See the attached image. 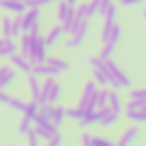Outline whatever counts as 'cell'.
<instances>
[{"label":"cell","instance_id":"47","mask_svg":"<svg viewBox=\"0 0 146 146\" xmlns=\"http://www.w3.org/2000/svg\"><path fill=\"white\" fill-rule=\"evenodd\" d=\"M112 2V0H102V5H108Z\"/></svg>","mask_w":146,"mask_h":146},{"label":"cell","instance_id":"28","mask_svg":"<svg viewBox=\"0 0 146 146\" xmlns=\"http://www.w3.org/2000/svg\"><path fill=\"white\" fill-rule=\"evenodd\" d=\"M108 96H110V90H107V88L98 90V108L108 107Z\"/></svg>","mask_w":146,"mask_h":146},{"label":"cell","instance_id":"13","mask_svg":"<svg viewBox=\"0 0 146 146\" xmlns=\"http://www.w3.org/2000/svg\"><path fill=\"white\" fill-rule=\"evenodd\" d=\"M95 91H96V81H95V79H91V81H88V83L84 84V88H83V95H81V100H79L78 107L84 110V107H86L88 100L91 98V95H93Z\"/></svg>","mask_w":146,"mask_h":146},{"label":"cell","instance_id":"11","mask_svg":"<svg viewBox=\"0 0 146 146\" xmlns=\"http://www.w3.org/2000/svg\"><path fill=\"white\" fill-rule=\"evenodd\" d=\"M28 88H29V93L33 96V102H38L40 100V95H41V84L38 81V76L29 72L28 74Z\"/></svg>","mask_w":146,"mask_h":146},{"label":"cell","instance_id":"42","mask_svg":"<svg viewBox=\"0 0 146 146\" xmlns=\"http://www.w3.org/2000/svg\"><path fill=\"white\" fill-rule=\"evenodd\" d=\"M91 143H93V134H91V132H88V131H84V132L81 134V144L90 146Z\"/></svg>","mask_w":146,"mask_h":146},{"label":"cell","instance_id":"22","mask_svg":"<svg viewBox=\"0 0 146 146\" xmlns=\"http://www.w3.org/2000/svg\"><path fill=\"white\" fill-rule=\"evenodd\" d=\"M19 50L24 57L29 58V50H31V33H24L21 36V45H19Z\"/></svg>","mask_w":146,"mask_h":146},{"label":"cell","instance_id":"15","mask_svg":"<svg viewBox=\"0 0 146 146\" xmlns=\"http://www.w3.org/2000/svg\"><path fill=\"white\" fill-rule=\"evenodd\" d=\"M108 107H110V110H112L113 113H119V115L122 113L124 105H122V100H120L117 90H112V91H110V96H108Z\"/></svg>","mask_w":146,"mask_h":146},{"label":"cell","instance_id":"24","mask_svg":"<svg viewBox=\"0 0 146 146\" xmlns=\"http://www.w3.org/2000/svg\"><path fill=\"white\" fill-rule=\"evenodd\" d=\"M12 23H14L12 17H9V16L2 17V35H4V38H12Z\"/></svg>","mask_w":146,"mask_h":146},{"label":"cell","instance_id":"34","mask_svg":"<svg viewBox=\"0 0 146 146\" xmlns=\"http://www.w3.org/2000/svg\"><path fill=\"white\" fill-rule=\"evenodd\" d=\"M11 108H14V110H21V112H24V108H26V102H23V100H19V98H12L11 96V100H9V103H7Z\"/></svg>","mask_w":146,"mask_h":146},{"label":"cell","instance_id":"46","mask_svg":"<svg viewBox=\"0 0 146 146\" xmlns=\"http://www.w3.org/2000/svg\"><path fill=\"white\" fill-rule=\"evenodd\" d=\"M9 100H11V96H9L2 88H0V103H5V105H7V103H9Z\"/></svg>","mask_w":146,"mask_h":146},{"label":"cell","instance_id":"36","mask_svg":"<svg viewBox=\"0 0 146 146\" xmlns=\"http://www.w3.org/2000/svg\"><path fill=\"white\" fill-rule=\"evenodd\" d=\"M113 48H115V45L113 43H105V46H103V50H102V53H100V57L103 58V60H107V58H110V55L113 53Z\"/></svg>","mask_w":146,"mask_h":146},{"label":"cell","instance_id":"30","mask_svg":"<svg viewBox=\"0 0 146 146\" xmlns=\"http://www.w3.org/2000/svg\"><path fill=\"white\" fill-rule=\"evenodd\" d=\"M38 108H40L38 102H31V103H28L26 108H24V117H28L29 120H33V117L38 113Z\"/></svg>","mask_w":146,"mask_h":146},{"label":"cell","instance_id":"8","mask_svg":"<svg viewBox=\"0 0 146 146\" xmlns=\"http://www.w3.org/2000/svg\"><path fill=\"white\" fill-rule=\"evenodd\" d=\"M0 7H2L4 11H7V12H12V14H24L28 11L26 4L19 2V0H2Z\"/></svg>","mask_w":146,"mask_h":146},{"label":"cell","instance_id":"4","mask_svg":"<svg viewBox=\"0 0 146 146\" xmlns=\"http://www.w3.org/2000/svg\"><path fill=\"white\" fill-rule=\"evenodd\" d=\"M112 110H110V107H103V108H96V110H93V112H84V115H83V119L81 120H78V124H79V127L83 129V127H88V125H96V124H100L102 122V119L107 115V113H110Z\"/></svg>","mask_w":146,"mask_h":146},{"label":"cell","instance_id":"38","mask_svg":"<svg viewBox=\"0 0 146 146\" xmlns=\"http://www.w3.org/2000/svg\"><path fill=\"white\" fill-rule=\"evenodd\" d=\"M26 137H28V143H29L31 146H36V144L40 143V139H38L40 136H38V132H36L35 129H29L28 134H26Z\"/></svg>","mask_w":146,"mask_h":146},{"label":"cell","instance_id":"2","mask_svg":"<svg viewBox=\"0 0 146 146\" xmlns=\"http://www.w3.org/2000/svg\"><path fill=\"white\" fill-rule=\"evenodd\" d=\"M105 70L108 76V84H112L113 90H120V88H131V79L127 78V74L119 69V65L115 62H112L110 58L105 60Z\"/></svg>","mask_w":146,"mask_h":146},{"label":"cell","instance_id":"29","mask_svg":"<svg viewBox=\"0 0 146 146\" xmlns=\"http://www.w3.org/2000/svg\"><path fill=\"white\" fill-rule=\"evenodd\" d=\"M117 120H119V113H113V112H110V113H107L103 119H102V122H100V125L102 127H110V125H113V124H117Z\"/></svg>","mask_w":146,"mask_h":146},{"label":"cell","instance_id":"33","mask_svg":"<svg viewBox=\"0 0 146 146\" xmlns=\"http://www.w3.org/2000/svg\"><path fill=\"white\" fill-rule=\"evenodd\" d=\"M131 100H144L146 102V88H139V90H131L129 93Z\"/></svg>","mask_w":146,"mask_h":146},{"label":"cell","instance_id":"52","mask_svg":"<svg viewBox=\"0 0 146 146\" xmlns=\"http://www.w3.org/2000/svg\"><path fill=\"white\" fill-rule=\"evenodd\" d=\"M0 4H2V0H0Z\"/></svg>","mask_w":146,"mask_h":146},{"label":"cell","instance_id":"20","mask_svg":"<svg viewBox=\"0 0 146 146\" xmlns=\"http://www.w3.org/2000/svg\"><path fill=\"white\" fill-rule=\"evenodd\" d=\"M70 7L72 5L69 2H65V0H58V5H57V19H58V23H64V19L67 17Z\"/></svg>","mask_w":146,"mask_h":146},{"label":"cell","instance_id":"32","mask_svg":"<svg viewBox=\"0 0 146 146\" xmlns=\"http://www.w3.org/2000/svg\"><path fill=\"white\" fill-rule=\"evenodd\" d=\"M100 7H102V0H91V2L88 4V12H86V17L90 19V17H93L98 11H100Z\"/></svg>","mask_w":146,"mask_h":146},{"label":"cell","instance_id":"10","mask_svg":"<svg viewBox=\"0 0 146 146\" xmlns=\"http://www.w3.org/2000/svg\"><path fill=\"white\" fill-rule=\"evenodd\" d=\"M33 74H36L38 78L40 76H58L60 74V70L57 69V67H53V65H50V64H36V65H33Z\"/></svg>","mask_w":146,"mask_h":146},{"label":"cell","instance_id":"23","mask_svg":"<svg viewBox=\"0 0 146 146\" xmlns=\"http://www.w3.org/2000/svg\"><path fill=\"white\" fill-rule=\"evenodd\" d=\"M84 115V110L79 107H69L65 108V117H69L70 120H81Z\"/></svg>","mask_w":146,"mask_h":146},{"label":"cell","instance_id":"16","mask_svg":"<svg viewBox=\"0 0 146 146\" xmlns=\"http://www.w3.org/2000/svg\"><path fill=\"white\" fill-rule=\"evenodd\" d=\"M76 21H78L76 9H74V7H70L67 17H65L64 23H62V28H64V33H65V35H70V33H72V29H74V26H76Z\"/></svg>","mask_w":146,"mask_h":146},{"label":"cell","instance_id":"39","mask_svg":"<svg viewBox=\"0 0 146 146\" xmlns=\"http://www.w3.org/2000/svg\"><path fill=\"white\" fill-rule=\"evenodd\" d=\"M144 103H146L144 100H131V102L125 105V110H137V108H141Z\"/></svg>","mask_w":146,"mask_h":146},{"label":"cell","instance_id":"17","mask_svg":"<svg viewBox=\"0 0 146 146\" xmlns=\"http://www.w3.org/2000/svg\"><path fill=\"white\" fill-rule=\"evenodd\" d=\"M125 117L127 120H132L136 124H146V112L143 108L137 110H125Z\"/></svg>","mask_w":146,"mask_h":146},{"label":"cell","instance_id":"35","mask_svg":"<svg viewBox=\"0 0 146 146\" xmlns=\"http://www.w3.org/2000/svg\"><path fill=\"white\" fill-rule=\"evenodd\" d=\"M120 35H122V29H120V26L113 23V28H112V33H110V40H108V41L115 45V43L120 40Z\"/></svg>","mask_w":146,"mask_h":146},{"label":"cell","instance_id":"41","mask_svg":"<svg viewBox=\"0 0 146 146\" xmlns=\"http://www.w3.org/2000/svg\"><path fill=\"white\" fill-rule=\"evenodd\" d=\"M90 64L93 65V69H102V67H105V60H103L102 57H91V58H90Z\"/></svg>","mask_w":146,"mask_h":146},{"label":"cell","instance_id":"48","mask_svg":"<svg viewBox=\"0 0 146 146\" xmlns=\"http://www.w3.org/2000/svg\"><path fill=\"white\" fill-rule=\"evenodd\" d=\"M65 2H69V4H70L72 7H74V5H76V0H65Z\"/></svg>","mask_w":146,"mask_h":146},{"label":"cell","instance_id":"5","mask_svg":"<svg viewBox=\"0 0 146 146\" xmlns=\"http://www.w3.org/2000/svg\"><path fill=\"white\" fill-rule=\"evenodd\" d=\"M17 79V72L12 64H0V88H7Z\"/></svg>","mask_w":146,"mask_h":146},{"label":"cell","instance_id":"6","mask_svg":"<svg viewBox=\"0 0 146 146\" xmlns=\"http://www.w3.org/2000/svg\"><path fill=\"white\" fill-rule=\"evenodd\" d=\"M40 16H41V11H40L38 7L28 9V11L23 14V31H24V33H29L31 28L40 21Z\"/></svg>","mask_w":146,"mask_h":146},{"label":"cell","instance_id":"7","mask_svg":"<svg viewBox=\"0 0 146 146\" xmlns=\"http://www.w3.org/2000/svg\"><path fill=\"white\" fill-rule=\"evenodd\" d=\"M9 60H11V64L16 67V69H19V70H23V72H26V74H29V72H33V64L29 62V58L28 57H24L23 53H12L11 57H9Z\"/></svg>","mask_w":146,"mask_h":146},{"label":"cell","instance_id":"3","mask_svg":"<svg viewBox=\"0 0 146 146\" xmlns=\"http://www.w3.org/2000/svg\"><path fill=\"white\" fill-rule=\"evenodd\" d=\"M88 28H90V23H88V17H84L83 21H81V24L72 31L70 35V38L69 40H65V48H78L83 41H84V38H86V35H88Z\"/></svg>","mask_w":146,"mask_h":146},{"label":"cell","instance_id":"40","mask_svg":"<svg viewBox=\"0 0 146 146\" xmlns=\"http://www.w3.org/2000/svg\"><path fill=\"white\" fill-rule=\"evenodd\" d=\"M86 12H88V4H79L76 7V16L78 19H84L86 17Z\"/></svg>","mask_w":146,"mask_h":146},{"label":"cell","instance_id":"1","mask_svg":"<svg viewBox=\"0 0 146 146\" xmlns=\"http://www.w3.org/2000/svg\"><path fill=\"white\" fill-rule=\"evenodd\" d=\"M31 50H29V62L33 65L45 64L46 62V43L45 38L40 35V23H36L31 28Z\"/></svg>","mask_w":146,"mask_h":146},{"label":"cell","instance_id":"44","mask_svg":"<svg viewBox=\"0 0 146 146\" xmlns=\"http://www.w3.org/2000/svg\"><path fill=\"white\" fill-rule=\"evenodd\" d=\"M91 144H105V146H108V144H112V141L105 139V137H100V136H93V143Z\"/></svg>","mask_w":146,"mask_h":146},{"label":"cell","instance_id":"50","mask_svg":"<svg viewBox=\"0 0 146 146\" xmlns=\"http://www.w3.org/2000/svg\"><path fill=\"white\" fill-rule=\"evenodd\" d=\"M19 2H24V4H26V2H28V0H19Z\"/></svg>","mask_w":146,"mask_h":146},{"label":"cell","instance_id":"18","mask_svg":"<svg viewBox=\"0 0 146 146\" xmlns=\"http://www.w3.org/2000/svg\"><path fill=\"white\" fill-rule=\"evenodd\" d=\"M16 52H17V45L11 38H4V43L0 46V57H11Z\"/></svg>","mask_w":146,"mask_h":146},{"label":"cell","instance_id":"37","mask_svg":"<svg viewBox=\"0 0 146 146\" xmlns=\"http://www.w3.org/2000/svg\"><path fill=\"white\" fill-rule=\"evenodd\" d=\"M31 124H33V120H29L28 117H24L23 122H21V125H19V134H21V136H26L28 131L31 129Z\"/></svg>","mask_w":146,"mask_h":146},{"label":"cell","instance_id":"12","mask_svg":"<svg viewBox=\"0 0 146 146\" xmlns=\"http://www.w3.org/2000/svg\"><path fill=\"white\" fill-rule=\"evenodd\" d=\"M62 35H65L62 24H55L53 28H50V31H48L46 36H45V43H46V46H53V45L62 38Z\"/></svg>","mask_w":146,"mask_h":146},{"label":"cell","instance_id":"19","mask_svg":"<svg viewBox=\"0 0 146 146\" xmlns=\"http://www.w3.org/2000/svg\"><path fill=\"white\" fill-rule=\"evenodd\" d=\"M46 64H50V65L57 67L60 72H65V70H69V69H70L69 62H65V60H64V58H60V57H46Z\"/></svg>","mask_w":146,"mask_h":146},{"label":"cell","instance_id":"9","mask_svg":"<svg viewBox=\"0 0 146 146\" xmlns=\"http://www.w3.org/2000/svg\"><path fill=\"white\" fill-rule=\"evenodd\" d=\"M139 134H141L139 125H131V127H127V129L122 132V136H120V139L117 141V144H119V146H127V144H131Z\"/></svg>","mask_w":146,"mask_h":146},{"label":"cell","instance_id":"21","mask_svg":"<svg viewBox=\"0 0 146 146\" xmlns=\"http://www.w3.org/2000/svg\"><path fill=\"white\" fill-rule=\"evenodd\" d=\"M93 79H95L96 84H100V86H107V84H108V76H107L105 67H102V69H93Z\"/></svg>","mask_w":146,"mask_h":146},{"label":"cell","instance_id":"27","mask_svg":"<svg viewBox=\"0 0 146 146\" xmlns=\"http://www.w3.org/2000/svg\"><path fill=\"white\" fill-rule=\"evenodd\" d=\"M60 95H62V86L55 81V83H53V86H52V91H50L48 103H57V102H58V98H60Z\"/></svg>","mask_w":146,"mask_h":146},{"label":"cell","instance_id":"14","mask_svg":"<svg viewBox=\"0 0 146 146\" xmlns=\"http://www.w3.org/2000/svg\"><path fill=\"white\" fill-rule=\"evenodd\" d=\"M53 83H55V76H46L45 83L41 84V95H40L38 105H45V103H48V98H50V91H52Z\"/></svg>","mask_w":146,"mask_h":146},{"label":"cell","instance_id":"26","mask_svg":"<svg viewBox=\"0 0 146 146\" xmlns=\"http://www.w3.org/2000/svg\"><path fill=\"white\" fill-rule=\"evenodd\" d=\"M98 14H102L103 17H115V14H117V5H113L112 2L108 4V5H102L100 7V11H98Z\"/></svg>","mask_w":146,"mask_h":146},{"label":"cell","instance_id":"31","mask_svg":"<svg viewBox=\"0 0 146 146\" xmlns=\"http://www.w3.org/2000/svg\"><path fill=\"white\" fill-rule=\"evenodd\" d=\"M23 31V14H17V17L12 23V38H17Z\"/></svg>","mask_w":146,"mask_h":146},{"label":"cell","instance_id":"45","mask_svg":"<svg viewBox=\"0 0 146 146\" xmlns=\"http://www.w3.org/2000/svg\"><path fill=\"white\" fill-rule=\"evenodd\" d=\"M119 2H120V5H124V7H132V5L143 4L144 0H119Z\"/></svg>","mask_w":146,"mask_h":146},{"label":"cell","instance_id":"25","mask_svg":"<svg viewBox=\"0 0 146 146\" xmlns=\"http://www.w3.org/2000/svg\"><path fill=\"white\" fill-rule=\"evenodd\" d=\"M112 28H113V19L112 17H105V24H103V31H102V41L103 43H108Z\"/></svg>","mask_w":146,"mask_h":146},{"label":"cell","instance_id":"49","mask_svg":"<svg viewBox=\"0 0 146 146\" xmlns=\"http://www.w3.org/2000/svg\"><path fill=\"white\" fill-rule=\"evenodd\" d=\"M2 43H4V38H2V40H0V46H2Z\"/></svg>","mask_w":146,"mask_h":146},{"label":"cell","instance_id":"51","mask_svg":"<svg viewBox=\"0 0 146 146\" xmlns=\"http://www.w3.org/2000/svg\"><path fill=\"white\" fill-rule=\"evenodd\" d=\"M144 17H146V9H144Z\"/></svg>","mask_w":146,"mask_h":146},{"label":"cell","instance_id":"43","mask_svg":"<svg viewBox=\"0 0 146 146\" xmlns=\"http://www.w3.org/2000/svg\"><path fill=\"white\" fill-rule=\"evenodd\" d=\"M48 143H50L52 146H58V144L62 143V136L58 134V131H57V132H55V134H53V136L48 139Z\"/></svg>","mask_w":146,"mask_h":146}]
</instances>
